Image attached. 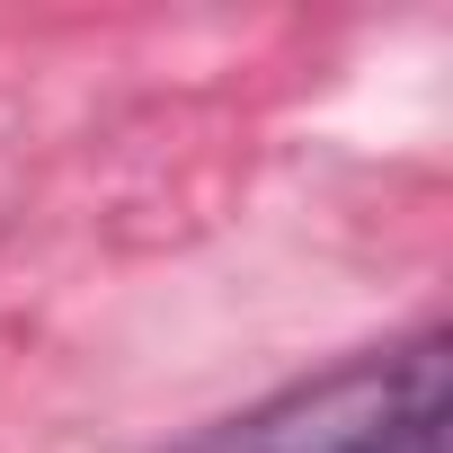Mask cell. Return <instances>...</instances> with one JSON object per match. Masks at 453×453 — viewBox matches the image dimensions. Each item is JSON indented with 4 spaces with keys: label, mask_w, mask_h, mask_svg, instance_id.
Instances as JSON below:
<instances>
[{
    "label": "cell",
    "mask_w": 453,
    "mask_h": 453,
    "mask_svg": "<svg viewBox=\"0 0 453 453\" xmlns=\"http://www.w3.org/2000/svg\"><path fill=\"white\" fill-rule=\"evenodd\" d=\"M426 435H444V338L435 329L347 356L241 418L187 435L178 453H409Z\"/></svg>",
    "instance_id": "cell-1"
},
{
    "label": "cell",
    "mask_w": 453,
    "mask_h": 453,
    "mask_svg": "<svg viewBox=\"0 0 453 453\" xmlns=\"http://www.w3.org/2000/svg\"><path fill=\"white\" fill-rule=\"evenodd\" d=\"M409 453H444V435H426V444H409Z\"/></svg>",
    "instance_id": "cell-2"
}]
</instances>
